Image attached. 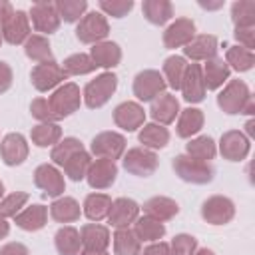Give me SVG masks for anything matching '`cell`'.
Returning a JSON list of instances; mask_svg holds the SVG:
<instances>
[{
	"label": "cell",
	"mask_w": 255,
	"mask_h": 255,
	"mask_svg": "<svg viewBox=\"0 0 255 255\" xmlns=\"http://www.w3.org/2000/svg\"><path fill=\"white\" fill-rule=\"evenodd\" d=\"M30 18H32V24H34V28L38 32L52 34V32H56L60 28V16H58V10H56L54 2L40 0V2L32 4Z\"/></svg>",
	"instance_id": "cell-12"
},
{
	"label": "cell",
	"mask_w": 255,
	"mask_h": 255,
	"mask_svg": "<svg viewBox=\"0 0 255 255\" xmlns=\"http://www.w3.org/2000/svg\"><path fill=\"white\" fill-rule=\"evenodd\" d=\"M225 64L231 66L233 70L237 72H247L253 68L255 64V54L253 50H247L243 46H231L227 50V56H225Z\"/></svg>",
	"instance_id": "cell-40"
},
{
	"label": "cell",
	"mask_w": 255,
	"mask_h": 255,
	"mask_svg": "<svg viewBox=\"0 0 255 255\" xmlns=\"http://www.w3.org/2000/svg\"><path fill=\"white\" fill-rule=\"evenodd\" d=\"M235 205L225 195H211L201 203V217L211 225H225L233 219Z\"/></svg>",
	"instance_id": "cell-7"
},
{
	"label": "cell",
	"mask_w": 255,
	"mask_h": 255,
	"mask_svg": "<svg viewBox=\"0 0 255 255\" xmlns=\"http://www.w3.org/2000/svg\"><path fill=\"white\" fill-rule=\"evenodd\" d=\"M203 74V84L205 90H217L223 86V82L229 78V66L225 64L223 58H211L205 62V66L201 68Z\"/></svg>",
	"instance_id": "cell-25"
},
{
	"label": "cell",
	"mask_w": 255,
	"mask_h": 255,
	"mask_svg": "<svg viewBox=\"0 0 255 255\" xmlns=\"http://www.w3.org/2000/svg\"><path fill=\"white\" fill-rule=\"evenodd\" d=\"M251 94H249V88L243 80H231L223 92L217 96V106L225 112V114H243L247 102H249Z\"/></svg>",
	"instance_id": "cell-3"
},
{
	"label": "cell",
	"mask_w": 255,
	"mask_h": 255,
	"mask_svg": "<svg viewBox=\"0 0 255 255\" xmlns=\"http://www.w3.org/2000/svg\"><path fill=\"white\" fill-rule=\"evenodd\" d=\"M139 141L143 143V147H147V149H161V147H165L167 145V141H169V131H167V128H163V126H159V124H145L143 128H141V131H139Z\"/></svg>",
	"instance_id": "cell-33"
},
{
	"label": "cell",
	"mask_w": 255,
	"mask_h": 255,
	"mask_svg": "<svg viewBox=\"0 0 255 255\" xmlns=\"http://www.w3.org/2000/svg\"><path fill=\"white\" fill-rule=\"evenodd\" d=\"M219 151L225 159L229 161H241L247 157L249 153V139L243 131L239 129H229L221 135V141H219Z\"/></svg>",
	"instance_id": "cell-14"
},
{
	"label": "cell",
	"mask_w": 255,
	"mask_h": 255,
	"mask_svg": "<svg viewBox=\"0 0 255 255\" xmlns=\"http://www.w3.org/2000/svg\"><path fill=\"white\" fill-rule=\"evenodd\" d=\"M139 255H171V251H169L167 243L159 241V243H151L149 247H145L143 253H139Z\"/></svg>",
	"instance_id": "cell-53"
},
{
	"label": "cell",
	"mask_w": 255,
	"mask_h": 255,
	"mask_svg": "<svg viewBox=\"0 0 255 255\" xmlns=\"http://www.w3.org/2000/svg\"><path fill=\"white\" fill-rule=\"evenodd\" d=\"M90 163H92L90 153H88L86 149H82V151L74 153V155H72V157L62 165V167H64L66 175H68L72 181H82V179L86 177L88 169H90Z\"/></svg>",
	"instance_id": "cell-41"
},
{
	"label": "cell",
	"mask_w": 255,
	"mask_h": 255,
	"mask_svg": "<svg viewBox=\"0 0 255 255\" xmlns=\"http://www.w3.org/2000/svg\"><path fill=\"white\" fill-rule=\"evenodd\" d=\"M199 6L205 8V10H217V8L223 6V2H221V0H219V2H205V0H199Z\"/></svg>",
	"instance_id": "cell-55"
},
{
	"label": "cell",
	"mask_w": 255,
	"mask_h": 255,
	"mask_svg": "<svg viewBox=\"0 0 255 255\" xmlns=\"http://www.w3.org/2000/svg\"><path fill=\"white\" fill-rule=\"evenodd\" d=\"M30 137L38 147L56 145L62 139V128L58 124H38L32 128Z\"/></svg>",
	"instance_id": "cell-38"
},
{
	"label": "cell",
	"mask_w": 255,
	"mask_h": 255,
	"mask_svg": "<svg viewBox=\"0 0 255 255\" xmlns=\"http://www.w3.org/2000/svg\"><path fill=\"white\" fill-rule=\"evenodd\" d=\"M92 153L104 159H120L126 151V137L118 131H102L92 139Z\"/></svg>",
	"instance_id": "cell-9"
},
{
	"label": "cell",
	"mask_w": 255,
	"mask_h": 255,
	"mask_svg": "<svg viewBox=\"0 0 255 255\" xmlns=\"http://www.w3.org/2000/svg\"><path fill=\"white\" fill-rule=\"evenodd\" d=\"M0 255H30V251L22 243H6L0 249Z\"/></svg>",
	"instance_id": "cell-52"
},
{
	"label": "cell",
	"mask_w": 255,
	"mask_h": 255,
	"mask_svg": "<svg viewBox=\"0 0 255 255\" xmlns=\"http://www.w3.org/2000/svg\"><path fill=\"white\" fill-rule=\"evenodd\" d=\"M137 213H139V205L133 199L120 197V199L112 201L108 219L116 229H126V227H129V223H133L137 219Z\"/></svg>",
	"instance_id": "cell-20"
},
{
	"label": "cell",
	"mask_w": 255,
	"mask_h": 255,
	"mask_svg": "<svg viewBox=\"0 0 255 255\" xmlns=\"http://www.w3.org/2000/svg\"><path fill=\"white\" fill-rule=\"evenodd\" d=\"M12 68L0 60V94H4L10 86H12Z\"/></svg>",
	"instance_id": "cell-51"
},
{
	"label": "cell",
	"mask_w": 255,
	"mask_h": 255,
	"mask_svg": "<svg viewBox=\"0 0 255 255\" xmlns=\"http://www.w3.org/2000/svg\"><path fill=\"white\" fill-rule=\"evenodd\" d=\"M112 207V197L106 193H90L84 201V213L90 221H102L108 217Z\"/></svg>",
	"instance_id": "cell-34"
},
{
	"label": "cell",
	"mask_w": 255,
	"mask_h": 255,
	"mask_svg": "<svg viewBox=\"0 0 255 255\" xmlns=\"http://www.w3.org/2000/svg\"><path fill=\"white\" fill-rule=\"evenodd\" d=\"M171 167H173L175 175H179V179H183L187 183H195V185L209 183L213 179V173H215L207 161H199L187 153L175 155L171 161Z\"/></svg>",
	"instance_id": "cell-1"
},
{
	"label": "cell",
	"mask_w": 255,
	"mask_h": 255,
	"mask_svg": "<svg viewBox=\"0 0 255 255\" xmlns=\"http://www.w3.org/2000/svg\"><path fill=\"white\" fill-rule=\"evenodd\" d=\"M8 231H10V225H8L6 217H2V215H0V239H4V237L8 235Z\"/></svg>",
	"instance_id": "cell-56"
},
{
	"label": "cell",
	"mask_w": 255,
	"mask_h": 255,
	"mask_svg": "<svg viewBox=\"0 0 255 255\" xmlns=\"http://www.w3.org/2000/svg\"><path fill=\"white\" fill-rule=\"evenodd\" d=\"M185 70H187V64L181 56H169L163 62V80H165V84L173 90H179L181 80L185 76Z\"/></svg>",
	"instance_id": "cell-37"
},
{
	"label": "cell",
	"mask_w": 255,
	"mask_h": 255,
	"mask_svg": "<svg viewBox=\"0 0 255 255\" xmlns=\"http://www.w3.org/2000/svg\"><path fill=\"white\" fill-rule=\"evenodd\" d=\"M80 102H82V96H80V88L76 84H64L60 86L48 100L54 116L58 120L62 118H68L70 114H74L78 108H80Z\"/></svg>",
	"instance_id": "cell-5"
},
{
	"label": "cell",
	"mask_w": 255,
	"mask_h": 255,
	"mask_svg": "<svg viewBox=\"0 0 255 255\" xmlns=\"http://www.w3.org/2000/svg\"><path fill=\"white\" fill-rule=\"evenodd\" d=\"M90 58H92L94 64L100 66V68H114V66H118L120 60H122V50H120V46H118L116 42H106V40H104V42L94 44Z\"/></svg>",
	"instance_id": "cell-27"
},
{
	"label": "cell",
	"mask_w": 255,
	"mask_h": 255,
	"mask_svg": "<svg viewBox=\"0 0 255 255\" xmlns=\"http://www.w3.org/2000/svg\"><path fill=\"white\" fill-rule=\"evenodd\" d=\"M84 251H106L110 245V231L104 225L88 223L80 231Z\"/></svg>",
	"instance_id": "cell-24"
},
{
	"label": "cell",
	"mask_w": 255,
	"mask_h": 255,
	"mask_svg": "<svg viewBox=\"0 0 255 255\" xmlns=\"http://www.w3.org/2000/svg\"><path fill=\"white\" fill-rule=\"evenodd\" d=\"M116 88H118V76L116 74H112V72L100 74L96 80L88 82L86 88H84V102H86V106L92 108V110L102 108L112 98Z\"/></svg>",
	"instance_id": "cell-2"
},
{
	"label": "cell",
	"mask_w": 255,
	"mask_h": 255,
	"mask_svg": "<svg viewBox=\"0 0 255 255\" xmlns=\"http://www.w3.org/2000/svg\"><path fill=\"white\" fill-rule=\"evenodd\" d=\"M185 149H187V155H191V157H195V159H199V161H209V159H213L215 153H217L215 141H213L209 135H199V137L191 139V141L185 145Z\"/></svg>",
	"instance_id": "cell-42"
},
{
	"label": "cell",
	"mask_w": 255,
	"mask_h": 255,
	"mask_svg": "<svg viewBox=\"0 0 255 255\" xmlns=\"http://www.w3.org/2000/svg\"><path fill=\"white\" fill-rule=\"evenodd\" d=\"M167 88L163 76L157 70H143L133 80V94L141 102H151L159 94H163Z\"/></svg>",
	"instance_id": "cell-8"
},
{
	"label": "cell",
	"mask_w": 255,
	"mask_h": 255,
	"mask_svg": "<svg viewBox=\"0 0 255 255\" xmlns=\"http://www.w3.org/2000/svg\"><path fill=\"white\" fill-rule=\"evenodd\" d=\"M133 223H135L133 233L137 235L139 241H141V239H143V241H159V239L165 235L163 223L157 221V219H153V217L143 215V217H137Z\"/></svg>",
	"instance_id": "cell-35"
},
{
	"label": "cell",
	"mask_w": 255,
	"mask_h": 255,
	"mask_svg": "<svg viewBox=\"0 0 255 255\" xmlns=\"http://www.w3.org/2000/svg\"><path fill=\"white\" fill-rule=\"evenodd\" d=\"M177 211H179L177 201H173L171 197H165V195H155V197H151L143 203V213L147 217H153V219L161 221V223L175 217Z\"/></svg>",
	"instance_id": "cell-23"
},
{
	"label": "cell",
	"mask_w": 255,
	"mask_h": 255,
	"mask_svg": "<svg viewBox=\"0 0 255 255\" xmlns=\"http://www.w3.org/2000/svg\"><path fill=\"white\" fill-rule=\"evenodd\" d=\"M233 36L243 44V48L251 50L255 46V26L253 28H235Z\"/></svg>",
	"instance_id": "cell-50"
},
{
	"label": "cell",
	"mask_w": 255,
	"mask_h": 255,
	"mask_svg": "<svg viewBox=\"0 0 255 255\" xmlns=\"http://www.w3.org/2000/svg\"><path fill=\"white\" fill-rule=\"evenodd\" d=\"M195 36V24L189 18H177L171 22L163 32V44L165 48H181L187 46Z\"/></svg>",
	"instance_id": "cell-16"
},
{
	"label": "cell",
	"mask_w": 255,
	"mask_h": 255,
	"mask_svg": "<svg viewBox=\"0 0 255 255\" xmlns=\"http://www.w3.org/2000/svg\"><path fill=\"white\" fill-rule=\"evenodd\" d=\"M68 78V74L62 70V66H58L56 62H48V64H38L32 68L30 72V80L32 86L38 92H48L52 88H56L58 84H62Z\"/></svg>",
	"instance_id": "cell-10"
},
{
	"label": "cell",
	"mask_w": 255,
	"mask_h": 255,
	"mask_svg": "<svg viewBox=\"0 0 255 255\" xmlns=\"http://www.w3.org/2000/svg\"><path fill=\"white\" fill-rule=\"evenodd\" d=\"M151 118L155 120V124L159 126H167L175 120V116L179 114V102L173 94H159L155 100H151V108H149Z\"/></svg>",
	"instance_id": "cell-21"
},
{
	"label": "cell",
	"mask_w": 255,
	"mask_h": 255,
	"mask_svg": "<svg viewBox=\"0 0 255 255\" xmlns=\"http://www.w3.org/2000/svg\"><path fill=\"white\" fill-rule=\"evenodd\" d=\"M12 12H14L12 4H10L8 0H0V24H4V22L12 16Z\"/></svg>",
	"instance_id": "cell-54"
},
{
	"label": "cell",
	"mask_w": 255,
	"mask_h": 255,
	"mask_svg": "<svg viewBox=\"0 0 255 255\" xmlns=\"http://www.w3.org/2000/svg\"><path fill=\"white\" fill-rule=\"evenodd\" d=\"M114 251H116V255H139L141 241L129 227L118 229L114 235Z\"/></svg>",
	"instance_id": "cell-36"
},
{
	"label": "cell",
	"mask_w": 255,
	"mask_h": 255,
	"mask_svg": "<svg viewBox=\"0 0 255 255\" xmlns=\"http://www.w3.org/2000/svg\"><path fill=\"white\" fill-rule=\"evenodd\" d=\"M2 193H4V183L0 181V197H2Z\"/></svg>",
	"instance_id": "cell-60"
},
{
	"label": "cell",
	"mask_w": 255,
	"mask_h": 255,
	"mask_svg": "<svg viewBox=\"0 0 255 255\" xmlns=\"http://www.w3.org/2000/svg\"><path fill=\"white\" fill-rule=\"evenodd\" d=\"M48 219V207L44 205H30L24 211L14 215V223L24 231H38L46 225Z\"/></svg>",
	"instance_id": "cell-26"
},
{
	"label": "cell",
	"mask_w": 255,
	"mask_h": 255,
	"mask_svg": "<svg viewBox=\"0 0 255 255\" xmlns=\"http://www.w3.org/2000/svg\"><path fill=\"white\" fill-rule=\"evenodd\" d=\"M50 215L58 223H72L80 219V203L74 197H58L50 205Z\"/></svg>",
	"instance_id": "cell-30"
},
{
	"label": "cell",
	"mask_w": 255,
	"mask_h": 255,
	"mask_svg": "<svg viewBox=\"0 0 255 255\" xmlns=\"http://www.w3.org/2000/svg\"><path fill=\"white\" fill-rule=\"evenodd\" d=\"M141 12L147 18V22L161 26L167 20H171L173 16V6L169 0H143L141 4Z\"/></svg>",
	"instance_id": "cell-29"
},
{
	"label": "cell",
	"mask_w": 255,
	"mask_h": 255,
	"mask_svg": "<svg viewBox=\"0 0 255 255\" xmlns=\"http://www.w3.org/2000/svg\"><path fill=\"white\" fill-rule=\"evenodd\" d=\"M131 8H133V0H102L100 2V10L114 18H124Z\"/></svg>",
	"instance_id": "cell-48"
},
{
	"label": "cell",
	"mask_w": 255,
	"mask_h": 255,
	"mask_svg": "<svg viewBox=\"0 0 255 255\" xmlns=\"http://www.w3.org/2000/svg\"><path fill=\"white\" fill-rule=\"evenodd\" d=\"M82 149H84V145H82L80 139H76V137H64V139H60L52 147V161L56 165H64L74 153H78Z\"/></svg>",
	"instance_id": "cell-44"
},
{
	"label": "cell",
	"mask_w": 255,
	"mask_h": 255,
	"mask_svg": "<svg viewBox=\"0 0 255 255\" xmlns=\"http://www.w3.org/2000/svg\"><path fill=\"white\" fill-rule=\"evenodd\" d=\"M98 66L94 64V60L88 56V54H72L64 60V66L62 70L68 74V76H82V74H90L94 72Z\"/></svg>",
	"instance_id": "cell-45"
},
{
	"label": "cell",
	"mask_w": 255,
	"mask_h": 255,
	"mask_svg": "<svg viewBox=\"0 0 255 255\" xmlns=\"http://www.w3.org/2000/svg\"><path fill=\"white\" fill-rule=\"evenodd\" d=\"M26 201H28L26 191H14V193L6 195L4 199H0V215L2 217H14L20 211V207H24Z\"/></svg>",
	"instance_id": "cell-46"
},
{
	"label": "cell",
	"mask_w": 255,
	"mask_h": 255,
	"mask_svg": "<svg viewBox=\"0 0 255 255\" xmlns=\"http://www.w3.org/2000/svg\"><path fill=\"white\" fill-rule=\"evenodd\" d=\"M0 157L6 165H20L28 157V143L22 133H8L0 141Z\"/></svg>",
	"instance_id": "cell-19"
},
{
	"label": "cell",
	"mask_w": 255,
	"mask_h": 255,
	"mask_svg": "<svg viewBox=\"0 0 255 255\" xmlns=\"http://www.w3.org/2000/svg\"><path fill=\"white\" fill-rule=\"evenodd\" d=\"M157 163H159V159H157L155 151H151L147 147H131L124 155L126 171H129L131 175H137V177H149L157 169Z\"/></svg>",
	"instance_id": "cell-6"
},
{
	"label": "cell",
	"mask_w": 255,
	"mask_h": 255,
	"mask_svg": "<svg viewBox=\"0 0 255 255\" xmlns=\"http://www.w3.org/2000/svg\"><path fill=\"white\" fill-rule=\"evenodd\" d=\"M114 122L126 131H135L145 122V112L135 102H124L114 110Z\"/></svg>",
	"instance_id": "cell-18"
},
{
	"label": "cell",
	"mask_w": 255,
	"mask_h": 255,
	"mask_svg": "<svg viewBox=\"0 0 255 255\" xmlns=\"http://www.w3.org/2000/svg\"><path fill=\"white\" fill-rule=\"evenodd\" d=\"M56 10H58V16L60 20L64 22H78L82 20L86 8H88V2L86 0H58L54 2Z\"/></svg>",
	"instance_id": "cell-43"
},
{
	"label": "cell",
	"mask_w": 255,
	"mask_h": 255,
	"mask_svg": "<svg viewBox=\"0 0 255 255\" xmlns=\"http://www.w3.org/2000/svg\"><path fill=\"white\" fill-rule=\"evenodd\" d=\"M80 255H108L106 251H80Z\"/></svg>",
	"instance_id": "cell-58"
},
{
	"label": "cell",
	"mask_w": 255,
	"mask_h": 255,
	"mask_svg": "<svg viewBox=\"0 0 255 255\" xmlns=\"http://www.w3.org/2000/svg\"><path fill=\"white\" fill-rule=\"evenodd\" d=\"M183 54L195 62L199 60H211L215 58L217 54V38L211 36V34H199V36H193V40L183 46Z\"/></svg>",
	"instance_id": "cell-22"
},
{
	"label": "cell",
	"mask_w": 255,
	"mask_h": 255,
	"mask_svg": "<svg viewBox=\"0 0 255 255\" xmlns=\"http://www.w3.org/2000/svg\"><path fill=\"white\" fill-rule=\"evenodd\" d=\"M30 114H32L36 120H40L42 124H54V122L58 120V118L54 116V112H52L48 100H44V98H36V100L30 104Z\"/></svg>",
	"instance_id": "cell-49"
},
{
	"label": "cell",
	"mask_w": 255,
	"mask_h": 255,
	"mask_svg": "<svg viewBox=\"0 0 255 255\" xmlns=\"http://www.w3.org/2000/svg\"><path fill=\"white\" fill-rule=\"evenodd\" d=\"M193 255H215L211 249H199V251H195Z\"/></svg>",
	"instance_id": "cell-59"
},
{
	"label": "cell",
	"mask_w": 255,
	"mask_h": 255,
	"mask_svg": "<svg viewBox=\"0 0 255 255\" xmlns=\"http://www.w3.org/2000/svg\"><path fill=\"white\" fill-rule=\"evenodd\" d=\"M56 249L60 255H80L82 249V239H80V231L74 227H62L58 229L56 237H54Z\"/></svg>",
	"instance_id": "cell-31"
},
{
	"label": "cell",
	"mask_w": 255,
	"mask_h": 255,
	"mask_svg": "<svg viewBox=\"0 0 255 255\" xmlns=\"http://www.w3.org/2000/svg\"><path fill=\"white\" fill-rule=\"evenodd\" d=\"M24 52L30 60L34 62H40V64H48V62H54V54H52V48H50V42L48 38L40 36V34H32L28 36V40L24 42Z\"/></svg>",
	"instance_id": "cell-28"
},
{
	"label": "cell",
	"mask_w": 255,
	"mask_h": 255,
	"mask_svg": "<svg viewBox=\"0 0 255 255\" xmlns=\"http://www.w3.org/2000/svg\"><path fill=\"white\" fill-rule=\"evenodd\" d=\"M2 38L8 44H22L30 36V16L22 10H14L12 16L2 24Z\"/></svg>",
	"instance_id": "cell-15"
},
{
	"label": "cell",
	"mask_w": 255,
	"mask_h": 255,
	"mask_svg": "<svg viewBox=\"0 0 255 255\" xmlns=\"http://www.w3.org/2000/svg\"><path fill=\"white\" fill-rule=\"evenodd\" d=\"M245 131H247L249 137H255V120H249V122L245 124Z\"/></svg>",
	"instance_id": "cell-57"
},
{
	"label": "cell",
	"mask_w": 255,
	"mask_h": 255,
	"mask_svg": "<svg viewBox=\"0 0 255 255\" xmlns=\"http://www.w3.org/2000/svg\"><path fill=\"white\" fill-rule=\"evenodd\" d=\"M203 112L197 108H185L177 120V135L179 137H191L203 128Z\"/></svg>",
	"instance_id": "cell-32"
},
{
	"label": "cell",
	"mask_w": 255,
	"mask_h": 255,
	"mask_svg": "<svg viewBox=\"0 0 255 255\" xmlns=\"http://www.w3.org/2000/svg\"><path fill=\"white\" fill-rule=\"evenodd\" d=\"M34 183H36V187H40L44 191L46 197H60L64 193V189H66L62 173L50 163H42V165L36 167Z\"/></svg>",
	"instance_id": "cell-11"
},
{
	"label": "cell",
	"mask_w": 255,
	"mask_h": 255,
	"mask_svg": "<svg viewBox=\"0 0 255 255\" xmlns=\"http://www.w3.org/2000/svg\"><path fill=\"white\" fill-rule=\"evenodd\" d=\"M179 90H181L185 102H189V104H197L205 98V84H203V74H201L199 64H187V70H185Z\"/></svg>",
	"instance_id": "cell-17"
},
{
	"label": "cell",
	"mask_w": 255,
	"mask_h": 255,
	"mask_svg": "<svg viewBox=\"0 0 255 255\" xmlns=\"http://www.w3.org/2000/svg\"><path fill=\"white\" fill-rule=\"evenodd\" d=\"M169 251H171V255H193L197 251V239L193 235L179 233L173 237Z\"/></svg>",
	"instance_id": "cell-47"
},
{
	"label": "cell",
	"mask_w": 255,
	"mask_h": 255,
	"mask_svg": "<svg viewBox=\"0 0 255 255\" xmlns=\"http://www.w3.org/2000/svg\"><path fill=\"white\" fill-rule=\"evenodd\" d=\"M108 32H110V26H108L106 16L100 12H88L78 22L76 38L84 44H98V42H104Z\"/></svg>",
	"instance_id": "cell-4"
},
{
	"label": "cell",
	"mask_w": 255,
	"mask_h": 255,
	"mask_svg": "<svg viewBox=\"0 0 255 255\" xmlns=\"http://www.w3.org/2000/svg\"><path fill=\"white\" fill-rule=\"evenodd\" d=\"M231 18L235 28H253L255 26V2L239 0L231 6Z\"/></svg>",
	"instance_id": "cell-39"
},
{
	"label": "cell",
	"mask_w": 255,
	"mask_h": 255,
	"mask_svg": "<svg viewBox=\"0 0 255 255\" xmlns=\"http://www.w3.org/2000/svg\"><path fill=\"white\" fill-rule=\"evenodd\" d=\"M0 44H2V34H0Z\"/></svg>",
	"instance_id": "cell-61"
},
{
	"label": "cell",
	"mask_w": 255,
	"mask_h": 255,
	"mask_svg": "<svg viewBox=\"0 0 255 255\" xmlns=\"http://www.w3.org/2000/svg\"><path fill=\"white\" fill-rule=\"evenodd\" d=\"M116 175H118L116 161L98 157V159H94L90 163V169L86 173V179H88L90 187H94V189H108L116 181Z\"/></svg>",
	"instance_id": "cell-13"
}]
</instances>
